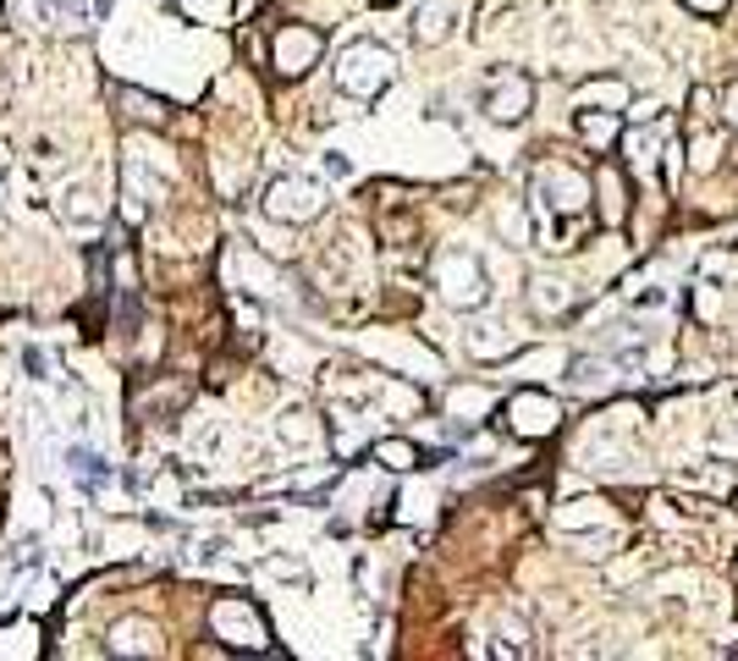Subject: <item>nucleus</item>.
I'll return each instance as SVG.
<instances>
[{
    "label": "nucleus",
    "instance_id": "obj_1",
    "mask_svg": "<svg viewBox=\"0 0 738 661\" xmlns=\"http://www.w3.org/2000/svg\"><path fill=\"white\" fill-rule=\"evenodd\" d=\"M529 210H535L540 237H546L540 248L568 254V248H579V237L590 226V182L568 166H540L529 182Z\"/></svg>",
    "mask_w": 738,
    "mask_h": 661
},
{
    "label": "nucleus",
    "instance_id": "obj_2",
    "mask_svg": "<svg viewBox=\"0 0 738 661\" xmlns=\"http://www.w3.org/2000/svg\"><path fill=\"white\" fill-rule=\"evenodd\" d=\"M392 78H398V56L387 45H376V40H358V45H347L336 56V89L347 100H358V105H376L392 89Z\"/></svg>",
    "mask_w": 738,
    "mask_h": 661
},
{
    "label": "nucleus",
    "instance_id": "obj_3",
    "mask_svg": "<svg viewBox=\"0 0 738 661\" xmlns=\"http://www.w3.org/2000/svg\"><path fill=\"white\" fill-rule=\"evenodd\" d=\"M325 204H331L325 182L298 177V171H287V177H276V182L265 188V215L281 221V226H309V221L325 215Z\"/></svg>",
    "mask_w": 738,
    "mask_h": 661
},
{
    "label": "nucleus",
    "instance_id": "obj_4",
    "mask_svg": "<svg viewBox=\"0 0 738 661\" xmlns=\"http://www.w3.org/2000/svg\"><path fill=\"white\" fill-rule=\"evenodd\" d=\"M436 287H441V298L452 303V309H480V303H491V270L480 265V254H469V248H447L441 259H436Z\"/></svg>",
    "mask_w": 738,
    "mask_h": 661
},
{
    "label": "nucleus",
    "instance_id": "obj_5",
    "mask_svg": "<svg viewBox=\"0 0 738 661\" xmlns=\"http://www.w3.org/2000/svg\"><path fill=\"white\" fill-rule=\"evenodd\" d=\"M210 628H215V639H226L232 650H265V645H270V623H265V612H259L248 595L215 601Z\"/></svg>",
    "mask_w": 738,
    "mask_h": 661
},
{
    "label": "nucleus",
    "instance_id": "obj_6",
    "mask_svg": "<svg viewBox=\"0 0 738 661\" xmlns=\"http://www.w3.org/2000/svg\"><path fill=\"white\" fill-rule=\"evenodd\" d=\"M56 215H62V226H72V232H94V226L105 221V193H100V182H94L89 171H72V177L56 188Z\"/></svg>",
    "mask_w": 738,
    "mask_h": 661
},
{
    "label": "nucleus",
    "instance_id": "obj_7",
    "mask_svg": "<svg viewBox=\"0 0 738 661\" xmlns=\"http://www.w3.org/2000/svg\"><path fill=\"white\" fill-rule=\"evenodd\" d=\"M529 105H535V83H529L524 72H496V78H491V89H485V116H491V122L513 127V122L529 116Z\"/></svg>",
    "mask_w": 738,
    "mask_h": 661
},
{
    "label": "nucleus",
    "instance_id": "obj_8",
    "mask_svg": "<svg viewBox=\"0 0 738 661\" xmlns=\"http://www.w3.org/2000/svg\"><path fill=\"white\" fill-rule=\"evenodd\" d=\"M270 51H276V72H281V78H303V72L320 61V34L303 29V23H287Z\"/></svg>",
    "mask_w": 738,
    "mask_h": 661
},
{
    "label": "nucleus",
    "instance_id": "obj_9",
    "mask_svg": "<svg viewBox=\"0 0 738 661\" xmlns=\"http://www.w3.org/2000/svg\"><path fill=\"white\" fill-rule=\"evenodd\" d=\"M507 425L535 441V436H551V430L562 425V408H557L551 397H540V392H518V397L507 403Z\"/></svg>",
    "mask_w": 738,
    "mask_h": 661
},
{
    "label": "nucleus",
    "instance_id": "obj_10",
    "mask_svg": "<svg viewBox=\"0 0 738 661\" xmlns=\"http://www.w3.org/2000/svg\"><path fill=\"white\" fill-rule=\"evenodd\" d=\"M105 650H111V656H160L166 645H160V628H155L149 617H122V623L111 628Z\"/></svg>",
    "mask_w": 738,
    "mask_h": 661
},
{
    "label": "nucleus",
    "instance_id": "obj_11",
    "mask_svg": "<svg viewBox=\"0 0 738 661\" xmlns=\"http://www.w3.org/2000/svg\"><path fill=\"white\" fill-rule=\"evenodd\" d=\"M458 18H463V0H425L420 18H414V40L420 45H441Z\"/></svg>",
    "mask_w": 738,
    "mask_h": 661
},
{
    "label": "nucleus",
    "instance_id": "obj_12",
    "mask_svg": "<svg viewBox=\"0 0 738 661\" xmlns=\"http://www.w3.org/2000/svg\"><path fill=\"white\" fill-rule=\"evenodd\" d=\"M535 309L540 314H573L579 309V287L573 281H535Z\"/></svg>",
    "mask_w": 738,
    "mask_h": 661
},
{
    "label": "nucleus",
    "instance_id": "obj_13",
    "mask_svg": "<svg viewBox=\"0 0 738 661\" xmlns=\"http://www.w3.org/2000/svg\"><path fill=\"white\" fill-rule=\"evenodd\" d=\"M276 436H281L287 447H314V441H320V425H314V414H303V408H287V414L276 419Z\"/></svg>",
    "mask_w": 738,
    "mask_h": 661
},
{
    "label": "nucleus",
    "instance_id": "obj_14",
    "mask_svg": "<svg viewBox=\"0 0 738 661\" xmlns=\"http://www.w3.org/2000/svg\"><path fill=\"white\" fill-rule=\"evenodd\" d=\"M568 386H579V392H606V386H612V365H606V359H573V365H568Z\"/></svg>",
    "mask_w": 738,
    "mask_h": 661
},
{
    "label": "nucleus",
    "instance_id": "obj_15",
    "mask_svg": "<svg viewBox=\"0 0 738 661\" xmlns=\"http://www.w3.org/2000/svg\"><path fill=\"white\" fill-rule=\"evenodd\" d=\"M122 105H127V116H138L144 127H160V122H166V105H160L155 94H138V89H127V94H122Z\"/></svg>",
    "mask_w": 738,
    "mask_h": 661
},
{
    "label": "nucleus",
    "instance_id": "obj_16",
    "mask_svg": "<svg viewBox=\"0 0 738 661\" xmlns=\"http://www.w3.org/2000/svg\"><path fill=\"white\" fill-rule=\"evenodd\" d=\"M661 138H667L661 127H650V133H634V138H628V149H634L628 160H634V171H639V177H650V160H656V149H661Z\"/></svg>",
    "mask_w": 738,
    "mask_h": 661
},
{
    "label": "nucleus",
    "instance_id": "obj_17",
    "mask_svg": "<svg viewBox=\"0 0 738 661\" xmlns=\"http://www.w3.org/2000/svg\"><path fill=\"white\" fill-rule=\"evenodd\" d=\"M496 650L502 656H535V645H529V634H524V623H496Z\"/></svg>",
    "mask_w": 738,
    "mask_h": 661
},
{
    "label": "nucleus",
    "instance_id": "obj_18",
    "mask_svg": "<svg viewBox=\"0 0 738 661\" xmlns=\"http://www.w3.org/2000/svg\"><path fill=\"white\" fill-rule=\"evenodd\" d=\"M601 221H606V226L623 221V182H617L612 171H601Z\"/></svg>",
    "mask_w": 738,
    "mask_h": 661
},
{
    "label": "nucleus",
    "instance_id": "obj_19",
    "mask_svg": "<svg viewBox=\"0 0 738 661\" xmlns=\"http://www.w3.org/2000/svg\"><path fill=\"white\" fill-rule=\"evenodd\" d=\"M376 458H381L387 469H414V463H420V447H414V441H376Z\"/></svg>",
    "mask_w": 738,
    "mask_h": 661
},
{
    "label": "nucleus",
    "instance_id": "obj_20",
    "mask_svg": "<svg viewBox=\"0 0 738 661\" xmlns=\"http://www.w3.org/2000/svg\"><path fill=\"white\" fill-rule=\"evenodd\" d=\"M72 474H78V485H105V469H100V458L94 452H83V447H72Z\"/></svg>",
    "mask_w": 738,
    "mask_h": 661
},
{
    "label": "nucleus",
    "instance_id": "obj_21",
    "mask_svg": "<svg viewBox=\"0 0 738 661\" xmlns=\"http://www.w3.org/2000/svg\"><path fill=\"white\" fill-rule=\"evenodd\" d=\"M579 127H584V138H590V144H612V133H617V122H612L606 111H595V116L584 111V116H579Z\"/></svg>",
    "mask_w": 738,
    "mask_h": 661
},
{
    "label": "nucleus",
    "instance_id": "obj_22",
    "mask_svg": "<svg viewBox=\"0 0 738 661\" xmlns=\"http://www.w3.org/2000/svg\"><path fill=\"white\" fill-rule=\"evenodd\" d=\"M623 100H628L623 83H590L584 89V105H623Z\"/></svg>",
    "mask_w": 738,
    "mask_h": 661
},
{
    "label": "nucleus",
    "instance_id": "obj_23",
    "mask_svg": "<svg viewBox=\"0 0 738 661\" xmlns=\"http://www.w3.org/2000/svg\"><path fill=\"white\" fill-rule=\"evenodd\" d=\"M491 403V392H480V386H463V392H452V414H480Z\"/></svg>",
    "mask_w": 738,
    "mask_h": 661
},
{
    "label": "nucleus",
    "instance_id": "obj_24",
    "mask_svg": "<svg viewBox=\"0 0 738 661\" xmlns=\"http://www.w3.org/2000/svg\"><path fill=\"white\" fill-rule=\"evenodd\" d=\"M722 116H727V127H738V83L722 94Z\"/></svg>",
    "mask_w": 738,
    "mask_h": 661
},
{
    "label": "nucleus",
    "instance_id": "obj_25",
    "mask_svg": "<svg viewBox=\"0 0 738 661\" xmlns=\"http://www.w3.org/2000/svg\"><path fill=\"white\" fill-rule=\"evenodd\" d=\"M683 7H694V12H722L727 0H683Z\"/></svg>",
    "mask_w": 738,
    "mask_h": 661
}]
</instances>
